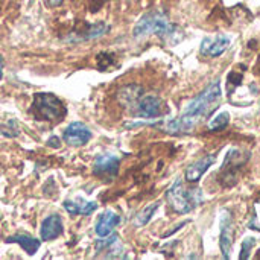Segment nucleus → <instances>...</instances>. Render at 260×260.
<instances>
[{
    "label": "nucleus",
    "instance_id": "obj_20",
    "mask_svg": "<svg viewBox=\"0 0 260 260\" xmlns=\"http://www.w3.org/2000/svg\"><path fill=\"white\" fill-rule=\"evenodd\" d=\"M47 143H49V146H52V148H59V139L58 137H50L49 140H47Z\"/></svg>",
    "mask_w": 260,
    "mask_h": 260
},
{
    "label": "nucleus",
    "instance_id": "obj_2",
    "mask_svg": "<svg viewBox=\"0 0 260 260\" xmlns=\"http://www.w3.org/2000/svg\"><path fill=\"white\" fill-rule=\"evenodd\" d=\"M175 30V26L168 20V17L158 11L145 14L134 26L133 35L136 38H142L146 35H158V37H168Z\"/></svg>",
    "mask_w": 260,
    "mask_h": 260
},
{
    "label": "nucleus",
    "instance_id": "obj_5",
    "mask_svg": "<svg viewBox=\"0 0 260 260\" xmlns=\"http://www.w3.org/2000/svg\"><path fill=\"white\" fill-rule=\"evenodd\" d=\"M90 139H91V131L82 122H72L62 133L64 143H67L69 146H75V148L87 145Z\"/></svg>",
    "mask_w": 260,
    "mask_h": 260
},
{
    "label": "nucleus",
    "instance_id": "obj_15",
    "mask_svg": "<svg viewBox=\"0 0 260 260\" xmlns=\"http://www.w3.org/2000/svg\"><path fill=\"white\" fill-rule=\"evenodd\" d=\"M6 242L8 244L20 245L29 256H34L38 251V248H40V241L32 238V236H29V235H14V236L8 238Z\"/></svg>",
    "mask_w": 260,
    "mask_h": 260
},
{
    "label": "nucleus",
    "instance_id": "obj_18",
    "mask_svg": "<svg viewBox=\"0 0 260 260\" xmlns=\"http://www.w3.org/2000/svg\"><path fill=\"white\" fill-rule=\"evenodd\" d=\"M229 122H230V114H229L227 111H222V113H219L215 119H212V120L209 122V129H213V131L222 129V128H225V126L229 125Z\"/></svg>",
    "mask_w": 260,
    "mask_h": 260
},
{
    "label": "nucleus",
    "instance_id": "obj_1",
    "mask_svg": "<svg viewBox=\"0 0 260 260\" xmlns=\"http://www.w3.org/2000/svg\"><path fill=\"white\" fill-rule=\"evenodd\" d=\"M221 96H222L221 82L219 81L212 82L207 88H204L195 99H192L187 104V107L184 108L181 117H178L175 120H171L168 123V129L172 131V133L192 129L200 119L207 117V116L212 114V111L216 108Z\"/></svg>",
    "mask_w": 260,
    "mask_h": 260
},
{
    "label": "nucleus",
    "instance_id": "obj_4",
    "mask_svg": "<svg viewBox=\"0 0 260 260\" xmlns=\"http://www.w3.org/2000/svg\"><path fill=\"white\" fill-rule=\"evenodd\" d=\"M166 200H168L169 206L177 213L186 215L193 209V203L190 198V189L187 190L180 180H177L172 184V187L166 192Z\"/></svg>",
    "mask_w": 260,
    "mask_h": 260
},
{
    "label": "nucleus",
    "instance_id": "obj_10",
    "mask_svg": "<svg viewBox=\"0 0 260 260\" xmlns=\"http://www.w3.org/2000/svg\"><path fill=\"white\" fill-rule=\"evenodd\" d=\"M62 233V219L58 215H50L41 222L40 235L43 241H53Z\"/></svg>",
    "mask_w": 260,
    "mask_h": 260
},
{
    "label": "nucleus",
    "instance_id": "obj_21",
    "mask_svg": "<svg viewBox=\"0 0 260 260\" xmlns=\"http://www.w3.org/2000/svg\"><path fill=\"white\" fill-rule=\"evenodd\" d=\"M61 3H62V0H47L49 6H59Z\"/></svg>",
    "mask_w": 260,
    "mask_h": 260
},
{
    "label": "nucleus",
    "instance_id": "obj_11",
    "mask_svg": "<svg viewBox=\"0 0 260 260\" xmlns=\"http://www.w3.org/2000/svg\"><path fill=\"white\" fill-rule=\"evenodd\" d=\"M120 224V216L111 210H107L105 213H102L96 222V235L99 238H105L110 236L113 233V230Z\"/></svg>",
    "mask_w": 260,
    "mask_h": 260
},
{
    "label": "nucleus",
    "instance_id": "obj_3",
    "mask_svg": "<svg viewBox=\"0 0 260 260\" xmlns=\"http://www.w3.org/2000/svg\"><path fill=\"white\" fill-rule=\"evenodd\" d=\"M34 116L38 120H59L66 116V107L53 93H37L32 102Z\"/></svg>",
    "mask_w": 260,
    "mask_h": 260
},
{
    "label": "nucleus",
    "instance_id": "obj_6",
    "mask_svg": "<svg viewBox=\"0 0 260 260\" xmlns=\"http://www.w3.org/2000/svg\"><path fill=\"white\" fill-rule=\"evenodd\" d=\"M119 165L120 160L116 155H101L96 158L94 166H93V174L102 180H111L117 175L119 172Z\"/></svg>",
    "mask_w": 260,
    "mask_h": 260
},
{
    "label": "nucleus",
    "instance_id": "obj_19",
    "mask_svg": "<svg viewBox=\"0 0 260 260\" xmlns=\"http://www.w3.org/2000/svg\"><path fill=\"white\" fill-rule=\"evenodd\" d=\"M254 244H256V239L254 238H247V239H244V242H242V248H241V259L245 260L250 257V251H251V248L254 247Z\"/></svg>",
    "mask_w": 260,
    "mask_h": 260
},
{
    "label": "nucleus",
    "instance_id": "obj_17",
    "mask_svg": "<svg viewBox=\"0 0 260 260\" xmlns=\"http://www.w3.org/2000/svg\"><path fill=\"white\" fill-rule=\"evenodd\" d=\"M160 207V203H152V204H149V206H146L137 216H136V221H134V224L137 225V227H143V225H146L149 221H151V218H152V215L155 213V210Z\"/></svg>",
    "mask_w": 260,
    "mask_h": 260
},
{
    "label": "nucleus",
    "instance_id": "obj_8",
    "mask_svg": "<svg viewBox=\"0 0 260 260\" xmlns=\"http://www.w3.org/2000/svg\"><path fill=\"white\" fill-rule=\"evenodd\" d=\"M230 46V40L229 37L225 35H216L215 38H210V37H206L203 41H201V47H200V52L201 55L204 56H212V58H216L219 55H222Z\"/></svg>",
    "mask_w": 260,
    "mask_h": 260
},
{
    "label": "nucleus",
    "instance_id": "obj_22",
    "mask_svg": "<svg viewBox=\"0 0 260 260\" xmlns=\"http://www.w3.org/2000/svg\"><path fill=\"white\" fill-rule=\"evenodd\" d=\"M2 70H3V58L0 55V79H2Z\"/></svg>",
    "mask_w": 260,
    "mask_h": 260
},
{
    "label": "nucleus",
    "instance_id": "obj_9",
    "mask_svg": "<svg viewBox=\"0 0 260 260\" xmlns=\"http://www.w3.org/2000/svg\"><path fill=\"white\" fill-rule=\"evenodd\" d=\"M219 245L222 256L225 259H230L232 247H233V221L229 212H222L221 216V238H219Z\"/></svg>",
    "mask_w": 260,
    "mask_h": 260
},
{
    "label": "nucleus",
    "instance_id": "obj_14",
    "mask_svg": "<svg viewBox=\"0 0 260 260\" xmlns=\"http://www.w3.org/2000/svg\"><path fill=\"white\" fill-rule=\"evenodd\" d=\"M143 93V88L140 85H136V84H129V85H125L119 93H117V98H119V102L125 107H131L133 104H137L140 96Z\"/></svg>",
    "mask_w": 260,
    "mask_h": 260
},
{
    "label": "nucleus",
    "instance_id": "obj_16",
    "mask_svg": "<svg viewBox=\"0 0 260 260\" xmlns=\"http://www.w3.org/2000/svg\"><path fill=\"white\" fill-rule=\"evenodd\" d=\"M110 29V26L104 21H99V23H93V24H88L87 27V32H81L82 37L79 40H93V38H98V37H102L107 30Z\"/></svg>",
    "mask_w": 260,
    "mask_h": 260
},
{
    "label": "nucleus",
    "instance_id": "obj_7",
    "mask_svg": "<svg viewBox=\"0 0 260 260\" xmlns=\"http://www.w3.org/2000/svg\"><path fill=\"white\" fill-rule=\"evenodd\" d=\"M137 110L136 114L140 117H160L166 113V108L161 102V99H158L157 96H145L142 99H139V102L136 104Z\"/></svg>",
    "mask_w": 260,
    "mask_h": 260
},
{
    "label": "nucleus",
    "instance_id": "obj_13",
    "mask_svg": "<svg viewBox=\"0 0 260 260\" xmlns=\"http://www.w3.org/2000/svg\"><path fill=\"white\" fill-rule=\"evenodd\" d=\"M64 209L72 215V216H76V215H91L96 209H98V204L93 203V201H85L82 198H75V200H67L64 201Z\"/></svg>",
    "mask_w": 260,
    "mask_h": 260
},
{
    "label": "nucleus",
    "instance_id": "obj_12",
    "mask_svg": "<svg viewBox=\"0 0 260 260\" xmlns=\"http://www.w3.org/2000/svg\"><path fill=\"white\" fill-rule=\"evenodd\" d=\"M215 163V155L209 154L203 158H200L198 161H195L193 165H190L186 171V180L189 183H197L206 172L207 169Z\"/></svg>",
    "mask_w": 260,
    "mask_h": 260
}]
</instances>
